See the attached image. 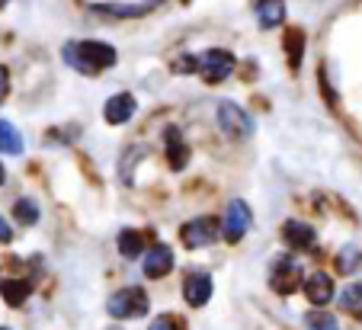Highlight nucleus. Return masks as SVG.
I'll return each instance as SVG.
<instances>
[{
    "mask_svg": "<svg viewBox=\"0 0 362 330\" xmlns=\"http://www.w3.org/2000/svg\"><path fill=\"white\" fill-rule=\"evenodd\" d=\"M148 330H183L180 327V321L177 317H170V314H160L158 321H151V327Z\"/></svg>",
    "mask_w": 362,
    "mask_h": 330,
    "instance_id": "obj_24",
    "label": "nucleus"
},
{
    "mask_svg": "<svg viewBox=\"0 0 362 330\" xmlns=\"http://www.w3.org/2000/svg\"><path fill=\"white\" fill-rule=\"evenodd\" d=\"M160 0H148V4H103V7H96L100 13H110V16H141L148 13L151 7H158Z\"/></svg>",
    "mask_w": 362,
    "mask_h": 330,
    "instance_id": "obj_15",
    "label": "nucleus"
},
{
    "mask_svg": "<svg viewBox=\"0 0 362 330\" xmlns=\"http://www.w3.org/2000/svg\"><path fill=\"white\" fill-rule=\"evenodd\" d=\"M0 151L4 154H23V138L10 122L0 119Z\"/></svg>",
    "mask_w": 362,
    "mask_h": 330,
    "instance_id": "obj_17",
    "label": "nucleus"
},
{
    "mask_svg": "<svg viewBox=\"0 0 362 330\" xmlns=\"http://www.w3.org/2000/svg\"><path fill=\"white\" fill-rule=\"evenodd\" d=\"M282 237H286V244H292L295 250H308L315 247V228L305 225V221H286L282 225Z\"/></svg>",
    "mask_w": 362,
    "mask_h": 330,
    "instance_id": "obj_12",
    "label": "nucleus"
},
{
    "mask_svg": "<svg viewBox=\"0 0 362 330\" xmlns=\"http://www.w3.org/2000/svg\"><path fill=\"white\" fill-rule=\"evenodd\" d=\"M4 7H7V0H0V10H4Z\"/></svg>",
    "mask_w": 362,
    "mask_h": 330,
    "instance_id": "obj_29",
    "label": "nucleus"
},
{
    "mask_svg": "<svg viewBox=\"0 0 362 330\" xmlns=\"http://www.w3.org/2000/svg\"><path fill=\"white\" fill-rule=\"evenodd\" d=\"M196 71L202 74V81L209 83H221L225 77H231L234 71V55L225 49H209L196 58Z\"/></svg>",
    "mask_w": 362,
    "mask_h": 330,
    "instance_id": "obj_4",
    "label": "nucleus"
},
{
    "mask_svg": "<svg viewBox=\"0 0 362 330\" xmlns=\"http://www.w3.org/2000/svg\"><path fill=\"white\" fill-rule=\"evenodd\" d=\"M177 71H196V58H189V55L177 58Z\"/></svg>",
    "mask_w": 362,
    "mask_h": 330,
    "instance_id": "obj_26",
    "label": "nucleus"
},
{
    "mask_svg": "<svg viewBox=\"0 0 362 330\" xmlns=\"http://www.w3.org/2000/svg\"><path fill=\"white\" fill-rule=\"evenodd\" d=\"M64 61L74 71H81V74H100V71L116 64V49L106 45V42H93V39L71 42V45H64Z\"/></svg>",
    "mask_w": 362,
    "mask_h": 330,
    "instance_id": "obj_1",
    "label": "nucleus"
},
{
    "mask_svg": "<svg viewBox=\"0 0 362 330\" xmlns=\"http://www.w3.org/2000/svg\"><path fill=\"white\" fill-rule=\"evenodd\" d=\"M148 295H144V289H119L110 295V302H106V311H110L112 317H119V321H125V317H144L148 314Z\"/></svg>",
    "mask_w": 362,
    "mask_h": 330,
    "instance_id": "obj_2",
    "label": "nucleus"
},
{
    "mask_svg": "<svg viewBox=\"0 0 362 330\" xmlns=\"http://www.w3.org/2000/svg\"><path fill=\"white\" fill-rule=\"evenodd\" d=\"M135 110H138V100L132 93H116V97L106 100V106H103V119L110 125H122L135 116Z\"/></svg>",
    "mask_w": 362,
    "mask_h": 330,
    "instance_id": "obj_7",
    "label": "nucleus"
},
{
    "mask_svg": "<svg viewBox=\"0 0 362 330\" xmlns=\"http://www.w3.org/2000/svg\"><path fill=\"white\" fill-rule=\"evenodd\" d=\"M247 228H250V208H247L240 199H234L231 206H228V212H225V225H221V237H225L228 244H238L240 237H244V234H247Z\"/></svg>",
    "mask_w": 362,
    "mask_h": 330,
    "instance_id": "obj_6",
    "label": "nucleus"
},
{
    "mask_svg": "<svg viewBox=\"0 0 362 330\" xmlns=\"http://www.w3.org/2000/svg\"><path fill=\"white\" fill-rule=\"evenodd\" d=\"M10 237H13V231H10V225L4 221V215H0V244H7Z\"/></svg>",
    "mask_w": 362,
    "mask_h": 330,
    "instance_id": "obj_27",
    "label": "nucleus"
},
{
    "mask_svg": "<svg viewBox=\"0 0 362 330\" xmlns=\"http://www.w3.org/2000/svg\"><path fill=\"white\" fill-rule=\"evenodd\" d=\"M0 292H4V298H7L13 308H20L29 295V282L26 279H4L0 282Z\"/></svg>",
    "mask_w": 362,
    "mask_h": 330,
    "instance_id": "obj_16",
    "label": "nucleus"
},
{
    "mask_svg": "<svg viewBox=\"0 0 362 330\" xmlns=\"http://www.w3.org/2000/svg\"><path fill=\"white\" fill-rule=\"evenodd\" d=\"M257 23L263 29H276L286 23V0H257Z\"/></svg>",
    "mask_w": 362,
    "mask_h": 330,
    "instance_id": "obj_13",
    "label": "nucleus"
},
{
    "mask_svg": "<svg viewBox=\"0 0 362 330\" xmlns=\"http://www.w3.org/2000/svg\"><path fill=\"white\" fill-rule=\"evenodd\" d=\"M269 282H273V292H279V295H292V292L298 289V282H305V279H301V269L295 266L292 260H282L279 266L273 269Z\"/></svg>",
    "mask_w": 362,
    "mask_h": 330,
    "instance_id": "obj_10",
    "label": "nucleus"
},
{
    "mask_svg": "<svg viewBox=\"0 0 362 330\" xmlns=\"http://www.w3.org/2000/svg\"><path fill=\"white\" fill-rule=\"evenodd\" d=\"M286 52H288V58H292V68H298L301 52H305V35H301L298 29H292V33L286 35Z\"/></svg>",
    "mask_w": 362,
    "mask_h": 330,
    "instance_id": "obj_21",
    "label": "nucleus"
},
{
    "mask_svg": "<svg viewBox=\"0 0 362 330\" xmlns=\"http://www.w3.org/2000/svg\"><path fill=\"white\" fill-rule=\"evenodd\" d=\"M218 125L225 129L228 138H250L253 135V119L234 103L218 106Z\"/></svg>",
    "mask_w": 362,
    "mask_h": 330,
    "instance_id": "obj_5",
    "label": "nucleus"
},
{
    "mask_svg": "<svg viewBox=\"0 0 362 330\" xmlns=\"http://www.w3.org/2000/svg\"><path fill=\"white\" fill-rule=\"evenodd\" d=\"M13 212H16V221H20V225H35V221H39V206H35L33 199H20L13 206Z\"/></svg>",
    "mask_w": 362,
    "mask_h": 330,
    "instance_id": "obj_22",
    "label": "nucleus"
},
{
    "mask_svg": "<svg viewBox=\"0 0 362 330\" xmlns=\"http://www.w3.org/2000/svg\"><path fill=\"white\" fill-rule=\"evenodd\" d=\"M119 250H122V257H141V250H144V237H141V231H122L119 234Z\"/></svg>",
    "mask_w": 362,
    "mask_h": 330,
    "instance_id": "obj_19",
    "label": "nucleus"
},
{
    "mask_svg": "<svg viewBox=\"0 0 362 330\" xmlns=\"http://www.w3.org/2000/svg\"><path fill=\"white\" fill-rule=\"evenodd\" d=\"M183 298L192 308H202L209 298H212V276L209 273H189L183 282Z\"/></svg>",
    "mask_w": 362,
    "mask_h": 330,
    "instance_id": "obj_8",
    "label": "nucleus"
},
{
    "mask_svg": "<svg viewBox=\"0 0 362 330\" xmlns=\"http://www.w3.org/2000/svg\"><path fill=\"white\" fill-rule=\"evenodd\" d=\"M180 237H183V244L189 250H199V247H209V244L218 241L221 228H218V221H215L212 215H199V218L186 221V225L180 228Z\"/></svg>",
    "mask_w": 362,
    "mask_h": 330,
    "instance_id": "obj_3",
    "label": "nucleus"
},
{
    "mask_svg": "<svg viewBox=\"0 0 362 330\" xmlns=\"http://www.w3.org/2000/svg\"><path fill=\"white\" fill-rule=\"evenodd\" d=\"M362 266V250L359 247H343L340 254H337V273H343V276H349V273H356V269Z\"/></svg>",
    "mask_w": 362,
    "mask_h": 330,
    "instance_id": "obj_18",
    "label": "nucleus"
},
{
    "mask_svg": "<svg viewBox=\"0 0 362 330\" xmlns=\"http://www.w3.org/2000/svg\"><path fill=\"white\" fill-rule=\"evenodd\" d=\"M346 308H353V311H359L362 308V285H349L346 292H343V298H340Z\"/></svg>",
    "mask_w": 362,
    "mask_h": 330,
    "instance_id": "obj_23",
    "label": "nucleus"
},
{
    "mask_svg": "<svg viewBox=\"0 0 362 330\" xmlns=\"http://www.w3.org/2000/svg\"><path fill=\"white\" fill-rule=\"evenodd\" d=\"M167 154H170V167L173 170H183L186 160H189V148L180 141L177 129H167Z\"/></svg>",
    "mask_w": 362,
    "mask_h": 330,
    "instance_id": "obj_14",
    "label": "nucleus"
},
{
    "mask_svg": "<svg viewBox=\"0 0 362 330\" xmlns=\"http://www.w3.org/2000/svg\"><path fill=\"white\" fill-rule=\"evenodd\" d=\"M0 330H10V327H0Z\"/></svg>",
    "mask_w": 362,
    "mask_h": 330,
    "instance_id": "obj_30",
    "label": "nucleus"
},
{
    "mask_svg": "<svg viewBox=\"0 0 362 330\" xmlns=\"http://www.w3.org/2000/svg\"><path fill=\"white\" fill-rule=\"evenodd\" d=\"M4 179H7V173H4V164H0V183H4Z\"/></svg>",
    "mask_w": 362,
    "mask_h": 330,
    "instance_id": "obj_28",
    "label": "nucleus"
},
{
    "mask_svg": "<svg viewBox=\"0 0 362 330\" xmlns=\"http://www.w3.org/2000/svg\"><path fill=\"white\" fill-rule=\"evenodd\" d=\"M7 90H10V74H7V68L0 64V100L7 97Z\"/></svg>",
    "mask_w": 362,
    "mask_h": 330,
    "instance_id": "obj_25",
    "label": "nucleus"
},
{
    "mask_svg": "<svg viewBox=\"0 0 362 330\" xmlns=\"http://www.w3.org/2000/svg\"><path fill=\"white\" fill-rule=\"evenodd\" d=\"M305 295H308V302L311 305H327L330 298H334V279H330L327 273H311L305 279Z\"/></svg>",
    "mask_w": 362,
    "mask_h": 330,
    "instance_id": "obj_11",
    "label": "nucleus"
},
{
    "mask_svg": "<svg viewBox=\"0 0 362 330\" xmlns=\"http://www.w3.org/2000/svg\"><path fill=\"white\" fill-rule=\"evenodd\" d=\"M173 269V250L167 244H154L144 257V276L148 279H164L167 273Z\"/></svg>",
    "mask_w": 362,
    "mask_h": 330,
    "instance_id": "obj_9",
    "label": "nucleus"
},
{
    "mask_svg": "<svg viewBox=\"0 0 362 330\" xmlns=\"http://www.w3.org/2000/svg\"><path fill=\"white\" fill-rule=\"evenodd\" d=\"M305 330H340V324L327 311H311V314H305Z\"/></svg>",
    "mask_w": 362,
    "mask_h": 330,
    "instance_id": "obj_20",
    "label": "nucleus"
}]
</instances>
